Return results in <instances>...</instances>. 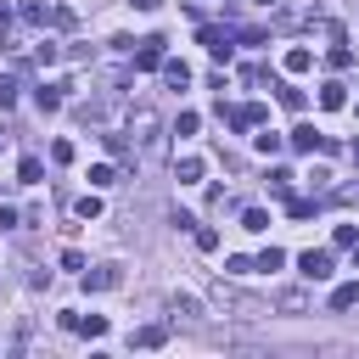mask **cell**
Returning <instances> with one entry per match:
<instances>
[{"instance_id":"6da1fadb","label":"cell","mask_w":359,"mask_h":359,"mask_svg":"<svg viewBox=\"0 0 359 359\" xmlns=\"http://www.w3.org/2000/svg\"><path fill=\"white\" fill-rule=\"evenodd\" d=\"M297 269H303V280H331V269H337V252H331V247H309V252L297 258Z\"/></svg>"},{"instance_id":"7a4b0ae2","label":"cell","mask_w":359,"mask_h":359,"mask_svg":"<svg viewBox=\"0 0 359 359\" xmlns=\"http://www.w3.org/2000/svg\"><path fill=\"white\" fill-rule=\"evenodd\" d=\"M219 118H224L230 129H252V123L269 118V107H264V101H247V107H224V101H219Z\"/></svg>"},{"instance_id":"3957f363","label":"cell","mask_w":359,"mask_h":359,"mask_svg":"<svg viewBox=\"0 0 359 359\" xmlns=\"http://www.w3.org/2000/svg\"><path fill=\"white\" fill-rule=\"evenodd\" d=\"M84 286L90 292H112V286H123V269L118 264H95V269H84Z\"/></svg>"},{"instance_id":"277c9868","label":"cell","mask_w":359,"mask_h":359,"mask_svg":"<svg viewBox=\"0 0 359 359\" xmlns=\"http://www.w3.org/2000/svg\"><path fill=\"white\" fill-rule=\"evenodd\" d=\"M163 45H168L163 34H146V39L135 45V67H163Z\"/></svg>"},{"instance_id":"5b68a950","label":"cell","mask_w":359,"mask_h":359,"mask_svg":"<svg viewBox=\"0 0 359 359\" xmlns=\"http://www.w3.org/2000/svg\"><path fill=\"white\" fill-rule=\"evenodd\" d=\"M202 45H208L213 62H230V34L224 28H202Z\"/></svg>"},{"instance_id":"8992f818","label":"cell","mask_w":359,"mask_h":359,"mask_svg":"<svg viewBox=\"0 0 359 359\" xmlns=\"http://www.w3.org/2000/svg\"><path fill=\"white\" fill-rule=\"evenodd\" d=\"M275 309H280V314H303V309H309V292H303V286H286V292H275Z\"/></svg>"},{"instance_id":"52a82bcc","label":"cell","mask_w":359,"mask_h":359,"mask_svg":"<svg viewBox=\"0 0 359 359\" xmlns=\"http://www.w3.org/2000/svg\"><path fill=\"white\" fill-rule=\"evenodd\" d=\"M213 297H219L224 309H236V314H264V303H252V297H241V292H230V286H219Z\"/></svg>"},{"instance_id":"ba28073f","label":"cell","mask_w":359,"mask_h":359,"mask_svg":"<svg viewBox=\"0 0 359 359\" xmlns=\"http://www.w3.org/2000/svg\"><path fill=\"white\" fill-rule=\"evenodd\" d=\"M280 67H286V73H309V67H314V50H309V45H292V50L280 56Z\"/></svg>"},{"instance_id":"9c48e42d","label":"cell","mask_w":359,"mask_h":359,"mask_svg":"<svg viewBox=\"0 0 359 359\" xmlns=\"http://www.w3.org/2000/svg\"><path fill=\"white\" fill-rule=\"evenodd\" d=\"M320 107H325V112H337V107H348V84H337V79H325V84H320Z\"/></svg>"},{"instance_id":"30bf717a","label":"cell","mask_w":359,"mask_h":359,"mask_svg":"<svg viewBox=\"0 0 359 359\" xmlns=\"http://www.w3.org/2000/svg\"><path fill=\"white\" fill-rule=\"evenodd\" d=\"M292 146L297 151H325V135H314V123H297L292 129Z\"/></svg>"},{"instance_id":"8fae6325","label":"cell","mask_w":359,"mask_h":359,"mask_svg":"<svg viewBox=\"0 0 359 359\" xmlns=\"http://www.w3.org/2000/svg\"><path fill=\"white\" fill-rule=\"evenodd\" d=\"M163 342H168V325H140L129 337V348H163Z\"/></svg>"},{"instance_id":"7c38bea8","label":"cell","mask_w":359,"mask_h":359,"mask_svg":"<svg viewBox=\"0 0 359 359\" xmlns=\"http://www.w3.org/2000/svg\"><path fill=\"white\" fill-rule=\"evenodd\" d=\"M56 17V6H45V0H22V22H34V28H45Z\"/></svg>"},{"instance_id":"4fadbf2b","label":"cell","mask_w":359,"mask_h":359,"mask_svg":"<svg viewBox=\"0 0 359 359\" xmlns=\"http://www.w3.org/2000/svg\"><path fill=\"white\" fill-rule=\"evenodd\" d=\"M157 73H163L174 90H185V84H191V67H185V62H174V56H163V67H157Z\"/></svg>"},{"instance_id":"5bb4252c","label":"cell","mask_w":359,"mask_h":359,"mask_svg":"<svg viewBox=\"0 0 359 359\" xmlns=\"http://www.w3.org/2000/svg\"><path fill=\"white\" fill-rule=\"evenodd\" d=\"M353 303H359V280H342V286L331 292V309L342 314V309H353Z\"/></svg>"},{"instance_id":"9a60e30c","label":"cell","mask_w":359,"mask_h":359,"mask_svg":"<svg viewBox=\"0 0 359 359\" xmlns=\"http://www.w3.org/2000/svg\"><path fill=\"white\" fill-rule=\"evenodd\" d=\"M62 90L67 84H39V112H56L62 107Z\"/></svg>"},{"instance_id":"2e32d148","label":"cell","mask_w":359,"mask_h":359,"mask_svg":"<svg viewBox=\"0 0 359 359\" xmlns=\"http://www.w3.org/2000/svg\"><path fill=\"white\" fill-rule=\"evenodd\" d=\"M174 174H180L185 185H196V180H202V157H180V163H174Z\"/></svg>"},{"instance_id":"e0dca14e","label":"cell","mask_w":359,"mask_h":359,"mask_svg":"<svg viewBox=\"0 0 359 359\" xmlns=\"http://www.w3.org/2000/svg\"><path fill=\"white\" fill-rule=\"evenodd\" d=\"M39 174H45L39 157H22V163H17V180H22V185H39Z\"/></svg>"},{"instance_id":"ac0fdd59","label":"cell","mask_w":359,"mask_h":359,"mask_svg":"<svg viewBox=\"0 0 359 359\" xmlns=\"http://www.w3.org/2000/svg\"><path fill=\"white\" fill-rule=\"evenodd\" d=\"M280 264H286V252H280V247H264V252L252 258V269H280Z\"/></svg>"},{"instance_id":"d6986e66","label":"cell","mask_w":359,"mask_h":359,"mask_svg":"<svg viewBox=\"0 0 359 359\" xmlns=\"http://www.w3.org/2000/svg\"><path fill=\"white\" fill-rule=\"evenodd\" d=\"M90 185H95V191H101V185H118V168H112V163H101V168H90Z\"/></svg>"},{"instance_id":"ffe728a7","label":"cell","mask_w":359,"mask_h":359,"mask_svg":"<svg viewBox=\"0 0 359 359\" xmlns=\"http://www.w3.org/2000/svg\"><path fill=\"white\" fill-rule=\"evenodd\" d=\"M73 213H79V219H95V213H101V196H95V191H90V196H79V202H73Z\"/></svg>"},{"instance_id":"44dd1931","label":"cell","mask_w":359,"mask_h":359,"mask_svg":"<svg viewBox=\"0 0 359 359\" xmlns=\"http://www.w3.org/2000/svg\"><path fill=\"white\" fill-rule=\"evenodd\" d=\"M241 230H269V213H264V208H247V213H241Z\"/></svg>"},{"instance_id":"7402d4cb","label":"cell","mask_w":359,"mask_h":359,"mask_svg":"<svg viewBox=\"0 0 359 359\" xmlns=\"http://www.w3.org/2000/svg\"><path fill=\"white\" fill-rule=\"evenodd\" d=\"M56 56H62V50H56V45H50V39H39V45H34V62H39V67H50V62H56Z\"/></svg>"},{"instance_id":"603a6c76","label":"cell","mask_w":359,"mask_h":359,"mask_svg":"<svg viewBox=\"0 0 359 359\" xmlns=\"http://www.w3.org/2000/svg\"><path fill=\"white\" fill-rule=\"evenodd\" d=\"M196 123H202V118H196V112H180V118H174V135H180V140H185V135H196Z\"/></svg>"},{"instance_id":"cb8c5ba5","label":"cell","mask_w":359,"mask_h":359,"mask_svg":"<svg viewBox=\"0 0 359 359\" xmlns=\"http://www.w3.org/2000/svg\"><path fill=\"white\" fill-rule=\"evenodd\" d=\"M280 146H286V140H280V135H275V129H264V135H258V151H264V157H275V151H280Z\"/></svg>"},{"instance_id":"d4e9b609","label":"cell","mask_w":359,"mask_h":359,"mask_svg":"<svg viewBox=\"0 0 359 359\" xmlns=\"http://www.w3.org/2000/svg\"><path fill=\"white\" fill-rule=\"evenodd\" d=\"M269 191L286 196V191H292V174H286V168H269Z\"/></svg>"},{"instance_id":"484cf974","label":"cell","mask_w":359,"mask_h":359,"mask_svg":"<svg viewBox=\"0 0 359 359\" xmlns=\"http://www.w3.org/2000/svg\"><path fill=\"white\" fill-rule=\"evenodd\" d=\"M79 331H84V337H107V320H101V314H90V320L79 314Z\"/></svg>"},{"instance_id":"4316f807","label":"cell","mask_w":359,"mask_h":359,"mask_svg":"<svg viewBox=\"0 0 359 359\" xmlns=\"http://www.w3.org/2000/svg\"><path fill=\"white\" fill-rule=\"evenodd\" d=\"M11 101H17V79H11V73H0V112H6Z\"/></svg>"},{"instance_id":"83f0119b","label":"cell","mask_w":359,"mask_h":359,"mask_svg":"<svg viewBox=\"0 0 359 359\" xmlns=\"http://www.w3.org/2000/svg\"><path fill=\"white\" fill-rule=\"evenodd\" d=\"M286 213H292V219H309V213H314V202H309V196H292V202H286Z\"/></svg>"},{"instance_id":"f1b7e54d","label":"cell","mask_w":359,"mask_h":359,"mask_svg":"<svg viewBox=\"0 0 359 359\" xmlns=\"http://www.w3.org/2000/svg\"><path fill=\"white\" fill-rule=\"evenodd\" d=\"M196 247H202V252H213V247H219V230H208V224H202V230H196Z\"/></svg>"},{"instance_id":"f546056e","label":"cell","mask_w":359,"mask_h":359,"mask_svg":"<svg viewBox=\"0 0 359 359\" xmlns=\"http://www.w3.org/2000/svg\"><path fill=\"white\" fill-rule=\"evenodd\" d=\"M224 269H230V275H252V258H241V252H236V258H224Z\"/></svg>"},{"instance_id":"4dcf8cb0","label":"cell","mask_w":359,"mask_h":359,"mask_svg":"<svg viewBox=\"0 0 359 359\" xmlns=\"http://www.w3.org/2000/svg\"><path fill=\"white\" fill-rule=\"evenodd\" d=\"M168 309H174V314H185V320H191V314H196V297H168Z\"/></svg>"},{"instance_id":"1f68e13d","label":"cell","mask_w":359,"mask_h":359,"mask_svg":"<svg viewBox=\"0 0 359 359\" xmlns=\"http://www.w3.org/2000/svg\"><path fill=\"white\" fill-rule=\"evenodd\" d=\"M0 45L11 50V11H6V6H0Z\"/></svg>"},{"instance_id":"d6a6232c","label":"cell","mask_w":359,"mask_h":359,"mask_svg":"<svg viewBox=\"0 0 359 359\" xmlns=\"http://www.w3.org/2000/svg\"><path fill=\"white\" fill-rule=\"evenodd\" d=\"M157 6H163V0H135V11H157Z\"/></svg>"},{"instance_id":"836d02e7","label":"cell","mask_w":359,"mask_h":359,"mask_svg":"<svg viewBox=\"0 0 359 359\" xmlns=\"http://www.w3.org/2000/svg\"><path fill=\"white\" fill-rule=\"evenodd\" d=\"M258 6H264V11H275V6H280V0H258Z\"/></svg>"},{"instance_id":"e575fe53","label":"cell","mask_w":359,"mask_h":359,"mask_svg":"<svg viewBox=\"0 0 359 359\" xmlns=\"http://www.w3.org/2000/svg\"><path fill=\"white\" fill-rule=\"evenodd\" d=\"M348 252H353V264H359V241H353V247H348Z\"/></svg>"},{"instance_id":"d590c367","label":"cell","mask_w":359,"mask_h":359,"mask_svg":"<svg viewBox=\"0 0 359 359\" xmlns=\"http://www.w3.org/2000/svg\"><path fill=\"white\" fill-rule=\"evenodd\" d=\"M6 140H11V135H6V123H0V146H6Z\"/></svg>"},{"instance_id":"8d00e7d4","label":"cell","mask_w":359,"mask_h":359,"mask_svg":"<svg viewBox=\"0 0 359 359\" xmlns=\"http://www.w3.org/2000/svg\"><path fill=\"white\" fill-rule=\"evenodd\" d=\"M353 163H359V140H353Z\"/></svg>"}]
</instances>
